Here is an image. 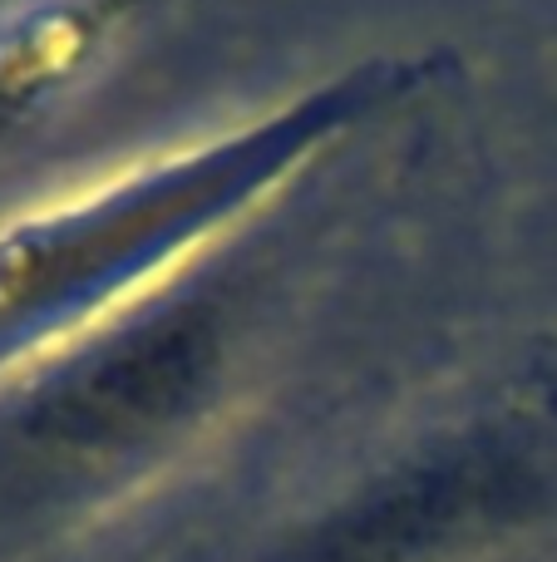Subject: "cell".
Here are the masks:
<instances>
[{
	"mask_svg": "<svg viewBox=\"0 0 557 562\" xmlns=\"http://www.w3.org/2000/svg\"><path fill=\"white\" fill-rule=\"evenodd\" d=\"M217 340L187 311H148L75 356L10 429L25 484L109 488L163 449L203 409L217 380Z\"/></svg>",
	"mask_w": 557,
	"mask_h": 562,
	"instance_id": "cell-2",
	"label": "cell"
},
{
	"mask_svg": "<svg viewBox=\"0 0 557 562\" xmlns=\"http://www.w3.org/2000/svg\"><path fill=\"white\" fill-rule=\"evenodd\" d=\"M440 79L434 55H385L302 89L282 109L138 164L0 237V366L104 326L118 306L237 227L351 128Z\"/></svg>",
	"mask_w": 557,
	"mask_h": 562,
	"instance_id": "cell-1",
	"label": "cell"
}]
</instances>
